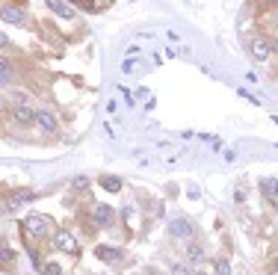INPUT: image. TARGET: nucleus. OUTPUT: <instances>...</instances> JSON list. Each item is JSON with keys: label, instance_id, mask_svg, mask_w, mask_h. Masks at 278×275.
<instances>
[{"label": "nucleus", "instance_id": "0eeeda50", "mask_svg": "<svg viewBox=\"0 0 278 275\" xmlns=\"http://www.w3.org/2000/svg\"><path fill=\"white\" fill-rule=\"evenodd\" d=\"M30 201H36V192H33V189L12 192V195L6 198V210H15V207H21V204H30Z\"/></svg>", "mask_w": 278, "mask_h": 275}, {"label": "nucleus", "instance_id": "2eb2a0df", "mask_svg": "<svg viewBox=\"0 0 278 275\" xmlns=\"http://www.w3.org/2000/svg\"><path fill=\"white\" fill-rule=\"evenodd\" d=\"M101 186H104L107 192H119V189H122V181H119V178H110V175H107V178H101Z\"/></svg>", "mask_w": 278, "mask_h": 275}, {"label": "nucleus", "instance_id": "f257e3e1", "mask_svg": "<svg viewBox=\"0 0 278 275\" xmlns=\"http://www.w3.org/2000/svg\"><path fill=\"white\" fill-rule=\"evenodd\" d=\"M24 228H27V234H30V237H45V234L51 231V222H48L45 216L33 213V216H27V222H24Z\"/></svg>", "mask_w": 278, "mask_h": 275}, {"label": "nucleus", "instance_id": "412c9836", "mask_svg": "<svg viewBox=\"0 0 278 275\" xmlns=\"http://www.w3.org/2000/svg\"><path fill=\"white\" fill-rule=\"evenodd\" d=\"M0 48H9V36L6 33H0Z\"/></svg>", "mask_w": 278, "mask_h": 275}, {"label": "nucleus", "instance_id": "1a4fd4ad", "mask_svg": "<svg viewBox=\"0 0 278 275\" xmlns=\"http://www.w3.org/2000/svg\"><path fill=\"white\" fill-rule=\"evenodd\" d=\"M260 192L278 207V181L275 178H263V181H260Z\"/></svg>", "mask_w": 278, "mask_h": 275}, {"label": "nucleus", "instance_id": "f3484780", "mask_svg": "<svg viewBox=\"0 0 278 275\" xmlns=\"http://www.w3.org/2000/svg\"><path fill=\"white\" fill-rule=\"evenodd\" d=\"M86 186H89V178H86V175H77V178L71 181V189H77V192H83Z\"/></svg>", "mask_w": 278, "mask_h": 275}, {"label": "nucleus", "instance_id": "9d476101", "mask_svg": "<svg viewBox=\"0 0 278 275\" xmlns=\"http://www.w3.org/2000/svg\"><path fill=\"white\" fill-rule=\"evenodd\" d=\"M248 51H251L254 60H266V57H269V42H266V39H254V42L248 45Z\"/></svg>", "mask_w": 278, "mask_h": 275}, {"label": "nucleus", "instance_id": "7ed1b4c3", "mask_svg": "<svg viewBox=\"0 0 278 275\" xmlns=\"http://www.w3.org/2000/svg\"><path fill=\"white\" fill-rule=\"evenodd\" d=\"M0 18H3L6 24H15V27H21V24L27 21V12H24L21 6H3V9H0Z\"/></svg>", "mask_w": 278, "mask_h": 275}, {"label": "nucleus", "instance_id": "9b49d317", "mask_svg": "<svg viewBox=\"0 0 278 275\" xmlns=\"http://www.w3.org/2000/svg\"><path fill=\"white\" fill-rule=\"evenodd\" d=\"M48 3V9L54 12V15H60V18H74V9L68 6V3H62V0H45Z\"/></svg>", "mask_w": 278, "mask_h": 275}, {"label": "nucleus", "instance_id": "6e6552de", "mask_svg": "<svg viewBox=\"0 0 278 275\" xmlns=\"http://www.w3.org/2000/svg\"><path fill=\"white\" fill-rule=\"evenodd\" d=\"M95 222H98L101 228H110V225L116 222V210L107 207V204H98V207H95Z\"/></svg>", "mask_w": 278, "mask_h": 275}, {"label": "nucleus", "instance_id": "423d86ee", "mask_svg": "<svg viewBox=\"0 0 278 275\" xmlns=\"http://www.w3.org/2000/svg\"><path fill=\"white\" fill-rule=\"evenodd\" d=\"M36 124H39L42 130H48V133H57V130H60L57 116H54V113H48V110H39V113H36Z\"/></svg>", "mask_w": 278, "mask_h": 275}, {"label": "nucleus", "instance_id": "4be33fe9", "mask_svg": "<svg viewBox=\"0 0 278 275\" xmlns=\"http://www.w3.org/2000/svg\"><path fill=\"white\" fill-rule=\"evenodd\" d=\"M198 275H213V272H198Z\"/></svg>", "mask_w": 278, "mask_h": 275}, {"label": "nucleus", "instance_id": "4468645a", "mask_svg": "<svg viewBox=\"0 0 278 275\" xmlns=\"http://www.w3.org/2000/svg\"><path fill=\"white\" fill-rule=\"evenodd\" d=\"M9 80H12V62L0 57V83H9Z\"/></svg>", "mask_w": 278, "mask_h": 275}, {"label": "nucleus", "instance_id": "20e7f679", "mask_svg": "<svg viewBox=\"0 0 278 275\" xmlns=\"http://www.w3.org/2000/svg\"><path fill=\"white\" fill-rule=\"evenodd\" d=\"M54 248H60V251H68V254H77L80 248H77V240L68 234V231H60L57 237H54Z\"/></svg>", "mask_w": 278, "mask_h": 275}, {"label": "nucleus", "instance_id": "f8f14e48", "mask_svg": "<svg viewBox=\"0 0 278 275\" xmlns=\"http://www.w3.org/2000/svg\"><path fill=\"white\" fill-rule=\"evenodd\" d=\"M15 122H18V124H33V122H36V110H30L27 104L15 107Z\"/></svg>", "mask_w": 278, "mask_h": 275}, {"label": "nucleus", "instance_id": "39448f33", "mask_svg": "<svg viewBox=\"0 0 278 275\" xmlns=\"http://www.w3.org/2000/svg\"><path fill=\"white\" fill-rule=\"evenodd\" d=\"M95 257L104 260V263H122V248H110V245H98L95 248Z\"/></svg>", "mask_w": 278, "mask_h": 275}, {"label": "nucleus", "instance_id": "6ab92c4d", "mask_svg": "<svg viewBox=\"0 0 278 275\" xmlns=\"http://www.w3.org/2000/svg\"><path fill=\"white\" fill-rule=\"evenodd\" d=\"M42 275H62V266H60V263H45Z\"/></svg>", "mask_w": 278, "mask_h": 275}, {"label": "nucleus", "instance_id": "5701e85b", "mask_svg": "<svg viewBox=\"0 0 278 275\" xmlns=\"http://www.w3.org/2000/svg\"><path fill=\"white\" fill-rule=\"evenodd\" d=\"M275 275H278V266H275Z\"/></svg>", "mask_w": 278, "mask_h": 275}, {"label": "nucleus", "instance_id": "a211bd4d", "mask_svg": "<svg viewBox=\"0 0 278 275\" xmlns=\"http://www.w3.org/2000/svg\"><path fill=\"white\" fill-rule=\"evenodd\" d=\"M216 275H231V263H228L225 257H219L216 260Z\"/></svg>", "mask_w": 278, "mask_h": 275}, {"label": "nucleus", "instance_id": "b1692460", "mask_svg": "<svg viewBox=\"0 0 278 275\" xmlns=\"http://www.w3.org/2000/svg\"><path fill=\"white\" fill-rule=\"evenodd\" d=\"M266 3H272V0H266Z\"/></svg>", "mask_w": 278, "mask_h": 275}, {"label": "nucleus", "instance_id": "f03ea898", "mask_svg": "<svg viewBox=\"0 0 278 275\" xmlns=\"http://www.w3.org/2000/svg\"><path fill=\"white\" fill-rule=\"evenodd\" d=\"M169 237H175V240H189L192 237V225H189V219H172L169 222Z\"/></svg>", "mask_w": 278, "mask_h": 275}, {"label": "nucleus", "instance_id": "ddd939ff", "mask_svg": "<svg viewBox=\"0 0 278 275\" xmlns=\"http://www.w3.org/2000/svg\"><path fill=\"white\" fill-rule=\"evenodd\" d=\"M186 260H189V263H192V266H201V263H204V248H201V245H186Z\"/></svg>", "mask_w": 278, "mask_h": 275}, {"label": "nucleus", "instance_id": "aec40b11", "mask_svg": "<svg viewBox=\"0 0 278 275\" xmlns=\"http://www.w3.org/2000/svg\"><path fill=\"white\" fill-rule=\"evenodd\" d=\"M172 275H192L186 263H172Z\"/></svg>", "mask_w": 278, "mask_h": 275}, {"label": "nucleus", "instance_id": "dca6fc26", "mask_svg": "<svg viewBox=\"0 0 278 275\" xmlns=\"http://www.w3.org/2000/svg\"><path fill=\"white\" fill-rule=\"evenodd\" d=\"M15 260V251L9 248V245H0V266H6V263H12Z\"/></svg>", "mask_w": 278, "mask_h": 275}]
</instances>
